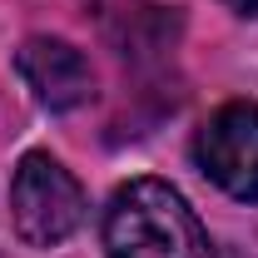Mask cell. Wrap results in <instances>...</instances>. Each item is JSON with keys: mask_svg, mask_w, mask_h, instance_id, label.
I'll use <instances>...</instances> for the list:
<instances>
[{"mask_svg": "<svg viewBox=\"0 0 258 258\" xmlns=\"http://www.w3.org/2000/svg\"><path fill=\"white\" fill-rule=\"evenodd\" d=\"M199 169L238 204H258V99L214 109L194 139Z\"/></svg>", "mask_w": 258, "mask_h": 258, "instance_id": "3", "label": "cell"}, {"mask_svg": "<svg viewBox=\"0 0 258 258\" xmlns=\"http://www.w3.org/2000/svg\"><path fill=\"white\" fill-rule=\"evenodd\" d=\"M15 70L20 80L30 85V95L45 104V109H80L95 99V70L85 60V50H75L70 40H55V35H35L15 50Z\"/></svg>", "mask_w": 258, "mask_h": 258, "instance_id": "4", "label": "cell"}, {"mask_svg": "<svg viewBox=\"0 0 258 258\" xmlns=\"http://www.w3.org/2000/svg\"><path fill=\"white\" fill-rule=\"evenodd\" d=\"M109 258H214L189 199L164 179H129L104 209Z\"/></svg>", "mask_w": 258, "mask_h": 258, "instance_id": "1", "label": "cell"}, {"mask_svg": "<svg viewBox=\"0 0 258 258\" xmlns=\"http://www.w3.org/2000/svg\"><path fill=\"white\" fill-rule=\"evenodd\" d=\"M228 10H238V15H258V0H224Z\"/></svg>", "mask_w": 258, "mask_h": 258, "instance_id": "5", "label": "cell"}, {"mask_svg": "<svg viewBox=\"0 0 258 258\" xmlns=\"http://www.w3.org/2000/svg\"><path fill=\"white\" fill-rule=\"evenodd\" d=\"M85 189L80 179L50 154H25L15 179H10V219L20 243L30 248H55L85 224Z\"/></svg>", "mask_w": 258, "mask_h": 258, "instance_id": "2", "label": "cell"}]
</instances>
